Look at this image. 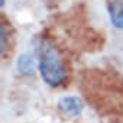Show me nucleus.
Returning a JSON list of instances; mask_svg holds the SVG:
<instances>
[{
	"label": "nucleus",
	"instance_id": "obj_1",
	"mask_svg": "<svg viewBox=\"0 0 123 123\" xmlns=\"http://www.w3.org/2000/svg\"><path fill=\"white\" fill-rule=\"evenodd\" d=\"M38 67L42 80L51 87L61 86L67 78V70L58 48L51 41L41 39L38 46Z\"/></svg>",
	"mask_w": 123,
	"mask_h": 123
},
{
	"label": "nucleus",
	"instance_id": "obj_2",
	"mask_svg": "<svg viewBox=\"0 0 123 123\" xmlns=\"http://www.w3.org/2000/svg\"><path fill=\"white\" fill-rule=\"evenodd\" d=\"M58 109L67 116H78L84 109V103L78 96H64L58 101Z\"/></svg>",
	"mask_w": 123,
	"mask_h": 123
},
{
	"label": "nucleus",
	"instance_id": "obj_3",
	"mask_svg": "<svg viewBox=\"0 0 123 123\" xmlns=\"http://www.w3.org/2000/svg\"><path fill=\"white\" fill-rule=\"evenodd\" d=\"M109 16L114 28L123 29V0H111L109 3Z\"/></svg>",
	"mask_w": 123,
	"mask_h": 123
},
{
	"label": "nucleus",
	"instance_id": "obj_4",
	"mask_svg": "<svg viewBox=\"0 0 123 123\" xmlns=\"http://www.w3.org/2000/svg\"><path fill=\"white\" fill-rule=\"evenodd\" d=\"M18 70L23 75H33L35 73V61L29 54H22L18 58Z\"/></svg>",
	"mask_w": 123,
	"mask_h": 123
},
{
	"label": "nucleus",
	"instance_id": "obj_5",
	"mask_svg": "<svg viewBox=\"0 0 123 123\" xmlns=\"http://www.w3.org/2000/svg\"><path fill=\"white\" fill-rule=\"evenodd\" d=\"M6 39H7V33H6V28L2 25V54L6 49Z\"/></svg>",
	"mask_w": 123,
	"mask_h": 123
},
{
	"label": "nucleus",
	"instance_id": "obj_6",
	"mask_svg": "<svg viewBox=\"0 0 123 123\" xmlns=\"http://www.w3.org/2000/svg\"><path fill=\"white\" fill-rule=\"evenodd\" d=\"M0 6H2V7L5 6V0H0Z\"/></svg>",
	"mask_w": 123,
	"mask_h": 123
}]
</instances>
